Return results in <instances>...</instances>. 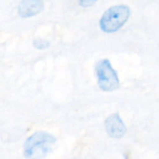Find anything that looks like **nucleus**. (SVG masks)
<instances>
[{
    "instance_id": "4",
    "label": "nucleus",
    "mask_w": 159,
    "mask_h": 159,
    "mask_svg": "<svg viewBox=\"0 0 159 159\" xmlns=\"http://www.w3.org/2000/svg\"><path fill=\"white\" fill-rule=\"evenodd\" d=\"M104 125H105V129H106L108 135L114 139L122 138L127 131V128H126L121 116L117 113L110 115L106 118Z\"/></svg>"
},
{
    "instance_id": "5",
    "label": "nucleus",
    "mask_w": 159,
    "mask_h": 159,
    "mask_svg": "<svg viewBox=\"0 0 159 159\" xmlns=\"http://www.w3.org/2000/svg\"><path fill=\"white\" fill-rule=\"evenodd\" d=\"M44 8V0H21L18 6V13L21 18H31L39 14Z\"/></svg>"
},
{
    "instance_id": "7",
    "label": "nucleus",
    "mask_w": 159,
    "mask_h": 159,
    "mask_svg": "<svg viewBox=\"0 0 159 159\" xmlns=\"http://www.w3.org/2000/svg\"><path fill=\"white\" fill-rule=\"evenodd\" d=\"M78 1H79L80 6H82L84 7H91V6H93L97 2V0H78Z\"/></svg>"
},
{
    "instance_id": "1",
    "label": "nucleus",
    "mask_w": 159,
    "mask_h": 159,
    "mask_svg": "<svg viewBox=\"0 0 159 159\" xmlns=\"http://www.w3.org/2000/svg\"><path fill=\"white\" fill-rule=\"evenodd\" d=\"M130 8L126 5H116L109 7L100 20V28L106 34L117 32L128 21Z\"/></svg>"
},
{
    "instance_id": "6",
    "label": "nucleus",
    "mask_w": 159,
    "mask_h": 159,
    "mask_svg": "<svg viewBox=\"0 0 159 159\" xmlns=\"http://www.w3.org/2000/svg\"><path fill=\"white\" fill-rule=\"evenodd\" d=\"M33 44H34V47L38 49H44V48H48L49 47V42L47 40L41 39V38L34 39Z\"/></svg>"
},
{
    "instance_id": "2",
    "label": "nucleus",
    "mask_w": 159,
    "mask_h": 159,
    "mask_svg": "<svg viewBox=\"0 0 159 159\" xmlns=\"http://www.w3.org/2000/svg\"><path fill=\"white\" fill-rule=\"evenodd\" d=\"M95 70L98 85L102 91L111 92L119 88V77L108 59L100 60L96 64Z\"/></svg>"
},
{
    "instance_id": "3",
    "label": "nucleus",
    "mask_w": 159,
    "mask_h": 159,
    "mask_svg": "<svg viewBox=\"0 0 159 159\" xmlns=\"http://www.w3.org/2000/svg\"><path fill=\"white\" fill-rule=\"evenodd\" d=\"M56 143V139L53 135L45 132L37 131L31 135L25 142L23 146V152L25 157H32L36 150L43 149L48 145H52Z\"/></svg>"
}]
</instances>
